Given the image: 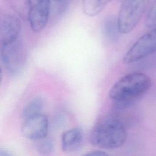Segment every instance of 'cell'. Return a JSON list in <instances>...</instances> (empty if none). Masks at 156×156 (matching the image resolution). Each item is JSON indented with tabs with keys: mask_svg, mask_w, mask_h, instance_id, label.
<instances>
[{
	"mask_svg": "<svg viewBox=\"0 0 156 156\" xmlns=\"http://www.w3.org/2000/svg\"><path fill=\"white\" fill-rule=\"evenodd\" d=\"M151 80L145 74L131 73L119 79L109 91L117 110L124 109L143 96L150 89Z\"/></svg>",
	"mask_w": 156,
	"mask_h": 156,
	"instance_id": "cell-1",
	"label": "cell"
},
{
	"mask_svg": "<svg viewBox=\"0 0 156 156\" xmlns=\"http://www.w3.org/2000/svg\"><path fill=\"white\" fill-rule=\"evenodd\" d=\"M127 137L126 127L122 121L115 116L105 118L97 122L91 131L92 144L105 149H113L122 146Z\"/></svg>",
	"mask_w": 156,
	"mask_h": 156,
	"instance_id": "cell-2",
	"label": "cell"
},
{
	"mask_svg": "<svg viewBox=\"0 0 156 156\" xmlns=\"http://www.w3.org/2000/svg\"><path fill=\"white\" fill-rule=\"evenodd\" d=\"M150 0H123L117 16L121 34H128L136 26Z\"/></svg>",
	"mask_w": 156,
	"mask_h": 156,
	"instance_id": "cell-3",
	"label": "cell"
},
{
	"mask_svg": "<svg viewBox=\"0 0 156 156\" xmlns=\"http://www.w3.org/2000/svg\"><path fill=\"white\" fill-rule=\"evenodd\" d=\"M1 58L6 71L12 76L19 74L27 62V51L18 39L1 46Z\"/></svg>",
	"mask_w": 156,
	"mask_h": 156,
	"instance_id": "cell-4",
	"label": "cell"
},
{
	"mask_svg": "<svg viewBox=\"0 0 156 156\" xmlns=\"http://www.w3.org/2000/svg\"><path fill=\"white\" fill-rule=\"evenodd\" d=\"M156 52V27L142 35L125 54L123 62L131 64Z\"/></svg>",
	"mask_w": 156,
	"mask_h": 156,
	"instance_id": "cell-5",
	"label": "cell"
},
{
	"mask_svg": "<svg viewBox=\"0 0 156 156\" xmlns=\"http://www.w3.org/2000/svg\"><path fill=\"white\" fill-rule=\"evenodd\" d=\"M28 20L35 33L42 31L46 27L50 13V0H27Z\"/></svg>",
	"mask_w": 156,
	"mask_h": 156,
	"instance_id": "cell-6",
	"label": "cell"
},
{
	"mask_svg": "<svg viewBox=\"0 0 156 156\" xmlns=\"http://www.w3.org/2000/svg\"><path fill=\"white\" fill-rule=\"evenodd\" d=\"M49 129L48 119L43 113L32 116L23 121L21 132L26 138L35 141L44 139Z\"/></svg>",
	"mask_w": 156,
	"mask_h": 156,
	"instance_id": "cell-7",
	"label": "cell"
},
{
	"mask_svg": "<svg viewBox=\"0 0 156 156\" xmlns=\"http://www.w3.org/2000/svg\"><path fill=\"white\" fill-rule=\"evenodd\" d=\"M21 28V22L17 17L11 15L2 17L0 24L1 46L18 40Z\"/></svg>",
	"mask_w": 156,
	"mask_h": 156,
	"instance_id": "cell-8",
	"label": "cell"
},
{
	"mask_svg": "<svg viewBox=\"0 0 156 156\" xmlns=\"http://www.w3.org/2000/svg\"><path fill=\"white\" fill-rule=\"evenodd\" d=\"M83 141V134L79 128H73L63 133L61 138L62 150L67 153L74 152L81 146Z\"/></svg>",
	"mask_w": 156,
	"mask_h": 156,
	"instance_id": "cell-9",
	"label": "cell"
},
{
	"mask_svg": "<svg viewBox=\"0 0 156 156\" xmlns=\"http://www.w3.org/2000/svg\"><path fill=\"white\" fill-rule=\"evenodd\" d=\"M102 30L104 38L108 41H117L121 34L117 17L114 15L107 16L103 21Z\"/></svg>",
	"mask_w": 156,
	"mask_h": 156,
	"instance_id": "cell-10",
	"label": "cell"
},
{
	"mask_svg": "<svg viewBox=\"0 0 156 156\" xmlns=\"http://www.w3.org/2000/svg\"><path fill=\"white\" fill-rule=\"evenodd\" d=\"M44 107V99L41 96H37L30 100L24 107L22 116L23 120L32 116L42 113V110Z\"/></svg>",
	"mask_w": 156,
	"mask_h": 156,
	"instance_id": "cell-11",
	"label": "cell"
},
{
	"mask_svg": "<svg viewBox=\"0 0 156 156\" xmlns=\"http://www.w3.org/2000/svg\"><path fill=\"white\" fill-rule=\"evenodd\" d=\"M112 0H82L83 13L89 16L99 14Z\"/></svg>",
	"mask_w": 156,
	"mask_h": 156,
	"instance_id": "cell-12",
	"label": "cell"
},
{
	"mask_svg": "<svg viewBox=\"0 0 156 156\" xmlns=\"http://www.w3.org/2000/svg\"><path fill=\"white\" fill-rule=\"evenodd\" d=\"M145 26L147 28L156 27V0H154L150 5L145 18Z\"/></svg>",
	"mask_w": 156,
	"mask_h": 156,
	"instance_id": "cell-13",
	"label": "cell"
},
{
	"mask_svg": "<svg viewBox=\"0 0 156 156\" xmlns=\"http://www.w3.org/2000/svg\"><path fill=\"white\" fill-rule=\"evenodd\" d=\"M41 142L38 146V152L43 155H48L52 152L53 145L51 141L48 140L43 139L41 140Z\"/></svg>",
	"mask_w": 156,
	"mask_h": 156,
	"instance_id": "cell-14",
	"label": "cell"
},
{
	"mask_svg": "<svg viewBox=\"0 0 156 156\" xmlns=\"http://www.w3.org/2000/svg\"><path fill=\"white\" fill-rule=\"evenodd\" d=\"M82 156H110V155L104 152L96 151H92V152H88Z\"/></svg>",
	"mask_w": 156,
	"mask_h": 156,
	"instance_id": "cell-15",
	"label": "cell"
},
{
	"mask_svg": "<svg viewBox=\"0 0 156 156\" xmlns=\"http://www.w3.org/2000/svg\"><path fill=\"white\" fill-rule=\"evenodd\" d=\"M0 156H12L10 152L5 150H1L0 152Z\"/></svg>",
	"mask_w": 156,
	"mask_h": 156,
	"instance_id": "cell-16",
	"label": "cell"
},
{
	"mask_svg": "<svg viewBox=\"0 0 156 156\" xmlns=\"http://www.w3.org/2000/svg\"><path fill=\"white\" fill-rule=\"evenodd\" d=\"M55 1H59V0H55Z\"/></svg>",
	"mask_w": 156,
	"mask_h": 156,
	"instance_id": "cell-17",
	"label": "cell"
}]
</instances>
